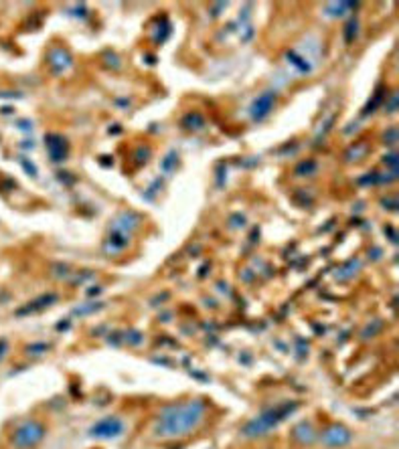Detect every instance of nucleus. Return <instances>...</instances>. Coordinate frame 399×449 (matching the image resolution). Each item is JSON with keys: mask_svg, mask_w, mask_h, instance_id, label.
I'll return each mask as SVG.
<instances>
[{"mask_svg": "<svg viewBox=\"0 0 399 449\" xmlns=\"http://www.w3.org/2000/svg\"><path fill=\"white\" fill-rule=\"evenodd\" d=\"M205 419V403L203 401H182L166 405L156 419L154 435L158 439H176L190 435L198 429Z\"/></svg>", "mask_w": 399, "mask_h": 449, "instance_id": "nucleus-1", "label": "nucleus"}, {"mask_svg": "<svg viewBox=\"0 0 399 449\" xmlns=\"http://www.w3.org/2000/svg\"><path fill=\"white\" fill-rule=\"evenodd\" d=\"M294 409H296V405L290 403V405H280V407H274V409L262 413L260 417L252 419V421H249V423L243 427V435H245V437H262V435H266V433H268L270 429H274L280 421H284V417H288Z\"/></svg>", "mask_w": 399, "mask_h": 449, "instance_id": "nucleus-2", "label": "nucleus"}, {"mask_svg": "<svg viewBox=\"0 0 399 449\" xmlns=\"http://www.w3.org/2000/svg\"><path fill=\"white\" fill-rule=\"evenodd\" d=\"M43 437H45V427H43L39 421L31 419V421H25V423L15 431V435H13V445H15L17 449H31V447L39 445V443L43 441Z\"/></svg>", "mask_w": 399, "mask_h": 449, "instance_id": "nucleus-3", "label": "nucleus"}, {"mask_svg": "<svg viewBox=\"0 0 399 449\" xmlns=\"http://www.w3.org/2000/svg\"><path fill=\"white\" fill-rule=\"evenodd\" d=\"M124 429H126V425L120 417H104L95 425H91L89 435L95 439H116L124 433Z\"/></svg>", "mask_w": 399, "mask_h": 449, "instance_id": "nucleus-4", "label": "nucleus"}, {"mask_svg": "<svg viewBox=\"0 0 399 449\" xmlns=\"http://www.w3.org/2000/svg\"><path fill=\"white\" fill-rule=\"evenodd\" d=\"M351 439H353V433L348 431L344 425H338V423H332V425H328L326 429H322V433H320V441L326 445V447H344V445H348L351 443Z\"/></svg>", "mask_w": 399, "mask_h": 449, "instance_id": "nucleus-5", "label": "nucleus"}, {"mask_svg": "<svg viewBox=\"0 0 399 449\" xmlns=\"http://www.w3.org/2000/svg\"><path fill=\"white\" fill-rule=\"evenodd\" d=\"M274 106H276V93L274 91H264V93H260L254 99L252 108H249V114H252V118L256 122H262V120H266L270 116Z\"/></svg>", "mask_w": 399, "mask_h": 449, "instance_id": "nucleus-6", "label": "nucleus"}, {"mask_svg": "<svg viewBox=\"0 0 399 449\" xmlns=\"http://www.w3.org/2000/svg\"><path fill=\"white\" fill-rule=\"evenodd\" d=\"M45 146H47V152L51 156L53 162H61L67 158V152H69V146L65 142V138H61L59 134H49L45 138Z\"/></svg>", "mask_w": 399, "mask_h": 449, "instance_id": "nucleus-7", "label": "nucleus"}, {"mask_svg": "<svg viewBox=\"0 0 399 449\" xmlns=\"http://www.w3.org/2000/svg\"><path fill=\"white\" fill-rule=\"evenodd\" d=\"M292 435H294V439H296L298 443H302V445H310V443L316 439V431H314L312 423H308V421L298 423V425L294 427Z\"/></svg>", "mask_w": 399, "mask_h": 449, "instance_id": "nucleus-8", "label": "nucleus"}, {"mask_svg": "<svg viewBox=\"0 0 399 449\" xmlns=\"http://www.w3.org/2000/svg\"><path fill=\"white\" fill-rule=\"evenodd\" d=\"M51 65H53L55 71H63L65 67L71 65V57L65 49H57V51L51 53Z\"/></svg>", "mask_w": 399, "mask_h": 449, "instance_id": "nucleus-9", "label": "nucleus"}, {"mask_svg": "<svg viewBox=\"0 0 399 449\" xmlns=\"http://www.w3.org/2000/svg\"><path fill=\"white\" fill-rule=\"evenodd\" d=\"M57 299V295L55 293H49V295H45V297H39L37 302H33V304H29L25 310H21V314H31V312H39V310H43V308H47V306H51V302H55Z\"/></svg>", "mask_w": 399, "mask_h": 449, "instance_id": "nucleus-10", "label": "nucleus"}, {"mask_svg": "<svg viewBox=\"0 0 399 449\" xmlns=\"http://www.w3.org/2000/svg\"><path fill=\"white\" fill-rule=\"evenodd\" d=\"M182 126H184L186 130H201V128L205 126V118H203L201 114L192 112V114H188V116L182 120Z\"/></svg>", "mask_w": 399, "mask_h": 449, "instance_id": "nucleus-11", "label": "nucleus"}, {"mask_svg": "<svg viewBox=\"0 0 399 449\" xmlns=\"http://www.w3.org/2000/svg\"><path fill=\"white\" fill-rule=\"evenodd\" d=\"M126 243H128V237H126V235H114V237L110 239V245H112L114 249H122V247H126Z\"/></svg>", "mask_w": 399, "mask_h": 449, "instance_id": "nucleus-12", "label": "nucleus"}, {"mask_svg": "<svg viewBox=\"0 0 399 449\" xmlns=\"http://www.w3.org/2000/svg\"><path fill=\"white\" fill-rule=\"evenodd\" d=\"M357 37V21H351L346 27V43H351Z\"/></svg>", "mask_w": 399, "mask_h": 449, "instance_id": "nucleus-13", "label": "nucleus"}, {"mask_svg": "<svg viewBox=\"0 0 399 449\" xmlns=\"http://www.w3.org/2000/svg\"><path fill=\"white\" fill-rule=\"evenodd\" d=\"M395 158H397L395 154H389V156H385V162H387V164H391L393 172H395V166H397V160H395Z\"/></svg>", "mask_w": 399, "mask_h": 449, "instance_id": "nucleus-14", "label": "nucleus"}]
</instances>
